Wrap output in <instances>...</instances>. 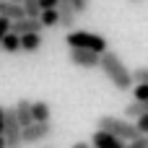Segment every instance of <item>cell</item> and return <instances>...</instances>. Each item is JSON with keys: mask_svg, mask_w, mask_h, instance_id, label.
<instances>
[{"mask_svg": "<svg viewBox=\"0 0 148 148\" xmlns=\"http://www.w3.org/2000/svg\"><path fill=\"white\" fill-rule=\"evenodd\" d=\"M99 68H101V73L107 75V81H109L117 91H130V88H133L130 70H127V65L122 62V57H120L117 52H112V49L101 52V55H99Z\"/></svg>", "mask_w": 148, "mask_h": 148, "instance_id": "obj_1", "label": "cell"}, {"mask_svg": "<svg viewBox=\"0 0 148 148\" xmlns=\"http://www.w3.org/2000/svg\"><path fill=\"white\" fill-rule=\"evenodd\" d=\"M96 130H104V133H109V135H114V138H120L122 143H127V140H135L140 133L135 130V122H130V120H122V117H112V114H104V117H99L96 120Z\"/></svg>", "mask_w": 148, "mask_h": 148, "instance_id": "obj_2", "label": "cell"}, {"mask_svg": "<svg viewBox=\"0 0 148 148\" xmlns=\"http://www.w3.org/2000/svg\"><path fill=\"white\" fill-rule=\"evenodd\" d=\"M65 44L78 47V49H88V52H96V55L107 52V39L101 34H94V31H68Z\"/></svg>", "mask_w": 148, "mask_h": 148, "instance_id": "obj_3", "label": "cell"}, {"mask_svg": "<svg viewBox=\"0 0 148 148\" xmlns=\"http://www.w3.org/2000/svg\"><path fill=\"white\" fill-rule=\"evenodd\" d=\"M3 138H5V148H21L23 140H21V125L16 120V112L13 107L5 109V127H3Z\"/></svg>", "mask_w": 148, "mask_h": 148, "instance_id": "obj_4", "label": "cell"}, {"mask_svg": "<svg viewBox=\"0 0 148 148\" xmlns=\"http://www.w3.org/2000/svg\"><path fill=\"white\" fill-rule=\"evenodd\" d=\"M52 135V122H31L29 127L21 130V140L23 146H39L44 138Z\"/></svg>", "mask_w": 148, "mask_h": 148, "instance_id": "obj_5", "label": "cell"}, {"mask_svg": "<svg viewBox=\"0 0 148 148\" xmlns=\"http://www.w3.org/2000/svg\"><path fill=\"white\" fill-rule=\"evenodd\" d=\"M68 57L75 68H99V55L88 52V49H78V47H68Z\"/></svg>", "mask_w": 148, "mask_h": 148, "instance_id": "obj_6", "label": "cell"}, {"mask_svg": "<svg viewBox=\"0 0 148 148\" xmlns=\"http://www.w3.org/2000/svg\"><path fill=\"white\" fill-rule=\"evenodd\" d=\"M8 31H13V34H18V36H23V34H42L44 29H42V23H39V18H18V21H10V29Z\"/></svg>", "mask_w": 148, "mask_h": 148, "instance_id": "obj_7", "label": "cell"}, {"mask_svg": "<svg viewBox=\"0 0 148 148\" xmlns=\"http://www.w3.org/2000/svg\"><path fill=\"white\" fill-rule=\"evenodd\" d=\"M57 26H62V29H73L75 26V10H73V5H70V0H57Z\"/></svg>", "mask_w": 148, "mask_h": 148, "instance_id": "obj_8", "label": "cell"}, {"mask_svg": "<svg viewBox=\"0 0 148 148\" xmlns=\"http://www.w3.org/2000/svg\"><path fill=\"white\" fill-rule=\"evenodd\" d=\"M91 148H122L125 143L120 140V138H114V135H109V133H104V130H96L94 135H91Z\"/></svg>", "mask_w": 148, "mask_h": 148, "instance_id": "obj_9", "label": "cell"}, {"mask_svg": "<svg viewBox=\"0 0 148 148\" xmlns=\"http://www.w3.org/2000/svg\"><path fill=\"white\" fill-rule=\"evenodd\" d=\"M13 112H16V120H18L21 130L34 122V120H31V101H29V99H18V101L13 104Z\"/></svg>", "mask_w": 148, "mask_h": 148, "instance_id": "obj_10", "label": "cell"}, {"mask_svg": "<svg viewBox=\"0 0 148 148\" xmlns=\"http://www.w3.org/2000/svg\"><path fill=\"white\" fill-rule=\"evenodd\" d=\"M0 18H8V21H18L23 18V8L18 3H10V0H0Z\"/></svg>", "mask_w": 148, "mask_h": 148, "instance_id": "obj_11", "label": "cell"}, {"mask_svg": "<svg viewBox=\"0 0 148 148\" xmlns=\"http://www.w3.org/2000/svg\"><path fill=\"white\" fill-rule=\"evenodd\" d=\"M49 114H52V109H49V104L47 101H31V120L34 122H49Z\"/></svg>", "mask_w": 148, "mask_h": 148, "instance_id": "obj_12", "label": "cell"}, {"mask_svg": "<svg viewBox=\"0 0 148 148\" xmlns=\"http://www.w3.org/2000/svg\"><path fill=\"white\" fill-rule=\"evenodd\" d=\"M18 44H21V52H36L42 47V34H23L18 36Z\"/></svg>", "mask_w": 148, "mask_h": 148, "instance_id": "obj_13", "label": "cell"}, {"mask_svg": "<svg viewBox=\"0 0 148 148\" xmlns=\"http://www.w3.org/2000/svg\"><path fill=\"white\" fill-rule=\"evenodd\" d=\"M0 49H5V52H21V44H18V34H13V31H8L3 39H0Z\"/></svg>", "mask_w": 148, "mask_h": 148, "instance_id": "obj_14", "label": "cell"}, {"mask_svg": "<svg viewBox=\"0 0 148 148\" xmlns=\"http://www.w3.org/2000/svg\"><path fill=\"white\" fill-rule=\"evenodd\" d=\"M39 23H42V29H55L57 26V10L52 8V10H42L39 13Z\"/></svg>", "mask_w": 148, "mask_h": 148, "instance_id": "obj_15", "label": "cell"}, {"mask_svg": "<svg viewBox=\"0 0 148 148\" xmlns=\"http://www.w3.org/2000/svg\"><path fill=\"white\" fill-rule=\"evenodd\" d=\"M21 8H23V16L26 18H39V13H42L39 0H21Z\"/></svg>", "mask_w": 148, "mask_h": 148, "instance_id": "obj_16", "label": "cell"}, {"mask_svg": "<svg viewBox=\"0 0 148 148\" xmlns=\"http://www.w3.org/2000/svg\"><path fill=\"white\" fill-rule=\"evenodd\" d=\"M130 78H133V83H135V86H138V83H148V65L135 68V70L130 73Z\"/></svg>", "mask_w": 148, "mask_h": 148, "instance_id": "obj_17", "label": "cell"}, {"mask_svg": "<svg viewBox=\"0 0 148 148\" xmlns=\"http://www.w3.org/2000/svg\"><path fill=\"white\" fill-rule=\"evenodd\" d=\"M148 99V83H138L133 88V101H146Z\"/></svg>", "mask_w": 148, "mask_h": 148, "instance_id": "obj_18", "label": "cell"}, {"mask_svg": "<svg viewBox=\"0 0 148 148\" xmlns=\"http://www.w3.org/2000/svg\"><path fill=\"white\" fill-rule=\"evenodd\" d=\"M135 130H138L140 135H148V112L140 114V117H135Z\"/></svg>", "mask_w": 148, "mask_h": 148, "instance_id": "obj_19", "label": "cell"}, {"mask_svg": "<svg viewBox=\"0 0 148 148\" xmlns=\"http://www.w3.org/2000/svg\"><path fill=\"white\" fill-rule=\"evenodd\" d=\"M122 148H148V135H138L135 140H127Z\"/></svg>", "mask_w": 148, "mask_h": 148, "instance_id": "obj_20", "label": "cell"}, {"mask_svg": "<svg viewBox=\"0 0 148 148\" xmlns=\"http://www.w3.org/2000/svg\"><path fill=\"white\" fill-rule=\"evenodd\" d=\"M70 5H73L75 16H81V13H86V10H88V0H70Z\"/></svg>", "mask_w": 148, "mask_h": 148, "instance_id": "obj_21", "label": "cell"}, {"mask_svg": "<svg viewBox=\"0 0 148 148\" xmlns=\"http://www.w3.org/2000/svg\"><path fill=\"white\" fill-rule=\"evenodd\" d=\"M39 8L42 10H52V8H57V0H39Z\"/></svg>", "mask_w": 148, "mask_h": 148, "instance_id": "obj_22", "label": "cell"}, {"mask_svg": "<svg viewBox=\"0 0 148 148\" xmlns=\"http://www.w3.org/2000/svg\"><path fill=\"white\" fill-rule=\"evenodd\" d=\"M8 29H10V21H8V18H0V39L8 34Z\"/></svg>", "mask_w": 148, "mask_h": 148, "instance_id": "obj_23", "label": "cell"}, {"mask_svg": "<svg viewBox=\"0 0 148 148\" xmlns=\"http://www.w3.org/2000/svg\"><path fill=\"white\" fill-rule=\"evenodd\" d=\"M3 127H5V107L0 104V135H3Z\"/></svg>", "mask_w": 148, "mask_h": 148, "instance_id": "obj_24", "label": "cell"}, {"mask_svg": "<svg viewBox=\"0 0 148 148\" xmlns=\"http://www.w3.org/2000/svg\"><path fill=\"white\" fill-rule=\"evenodd\" d=\"M70 148H91V146H88V143H73Z\"/></svg>", "mask_w": 148, "mask_h": 148, "instance_id": "obj_25", "label": "cell"}, {"mask_svg": "<svg viewBox=\"0 0 148 148\" xmlns=\"http://www.w3.org/2000/svg\"><path fill=\"white\" fill-rule=\"evenodd\" d=\"M0 148H5V138L3 135H0Z\"/></svg>", "mask_w": 148, "mask_h": 148, "instance_id": "obj_26", "label": "cell"}, {"mask_svg": "<svg viewBox=\"0 0 148 148\" xmlns=\"http://www.w3.org/2000/svg\"><path fill=\"white\" fill-rule=\"evenodd\" d=\"M10 3H18V5H21V0H10Z\"/></svg>", "mask_w": 148, "mask_h": 148, "instance_id": "obj_27", "label": "cell"}, {"mask_svg": "<svg viewBox=\"0 0 148 148\" xmlns=\"http://www.w3.org/2000/svg\"><path fill=\"white\" fill-rule=\"evenodd\" d=\"M133 3H140V0H133Z\"/></svg>", "mask_w": 148, "mask_h": 148, "instance_id": "obj_28", "label": "cell"}, {"mask_svg": "<svg viewBox=\"0 0 148 148\" xmlns=\"http://www.w3.org/2000/svg\"><path fill=\"white\" fill-rule=\"evenodd\" d=\"M44 148H49V146H44Z\"/></svg>", "mask_w": 148, "mask_h": 148, "instance_id": "obj_29", "label": "cell"}]
</instances>
